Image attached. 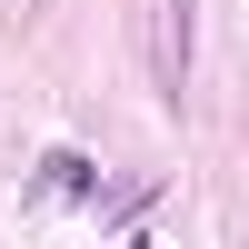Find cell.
<instances>
[{
    "mask_svg": "<svg viewBox=\"0 0 249 249\" xmlns=\"http://www.w3.org/2000/svg\"><path fill=\"white\" fill-rule=\"evenodd\" d=\"M190 10L199 0H170V10H160V30H150V70H160V90H190Z\"/></svg>",
    "mask_w": 249,
    "mask_h": 249,
    "instance_id": "obj_1",
    "label": "cell"
}]
</instances>
